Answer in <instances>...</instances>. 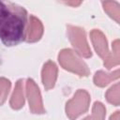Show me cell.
<instances>
[{
  "label": "cell",
  "mask_w": 120,
  "mask_h": 120,
  "mask_svg": "<svg viewBox=\"0 0 120 120\" xmlns=\"http://www.w3.org/2000/svg\"><path fill=\"white\" fill-rule=\"evenodd\" d=\"M28 14L26 9L10 1H0V40L7 47L25 40Z\"/></svg>",
  "instance_id": "obj_1"
},
{
  "label": "cell",
  "mask_w": 120,
  "mask_h": 120,
  "mask_svg": "<svg viewBox=\"0 0 120 120\" xmlns=\"http://www.w3.org/2000/svg\"><path fill=\"white\" fill-rule=\"evenodd\" d=\"M90 38L97 53L102 58L103 64L108 69L112 68V66H116L119 64V46H118L119 40L118 39L114 40L112 43L113 52L112 53L108 49L106 37L100 30L93 29L90 32Z\"/></svg>",
  "instance_id": "obj_2"
},
{
  "label": "cell",
  "mask_w": 120,
  "mask_h": 120,
  "mask_svg": "<svg viewBox=\"0 0 120 120\" xmlns=\"http://www.w3.org/2000/svg\"><path fill=\"white\" fill-rule=\"evenodd\" d=\"M58 61L66 70L78 74L81 77H87L90 70L87 65L70 49H64L58 54Z\"/></svg>",
  "instance_id": "obj_3"
},
{
  "label": "cell",
  "mask_w": 120,
  "mask_h": 120,
  "mask_svg": "<svg viewBox=\"0 0 120 120\" xmlns=\"http://www.w3.org/2000/svg\"><path fill=\"white\" fill-rule=\"evenodd\" d=\"M90 104V96L87 91L79 89L66 104V113L70 120H76L81 114L87 112Z\"/></svg>",
  "instance_id": "obj_4"
},
{
  "label": "cell",
  "mask_w": 120,
  "mask_h": 120,
  "mask_svg": "<svg viewBox=\"0 0 120 120\" xmlns=\"http://www.w3.org/2000/svg\"><path fill=\"white\" fill-rule=\"evenodd\" d=\"M67 32H68L69 41L73 46V48L75 49V52L82 57H85V58L91 57L92 52L86 41L84 30L81 27L68 25Z\"/></svg>",
  "instance_id": "obj_5"
},
{
  "label": "cell",
  "mask_w": 120,
  "mask_h": 120,
  "mask_svg": "<svg viewBox=\"0 0 120 120\" xmlns=\"http://www.w3.org/2000/svg\"><path fill=\"white\" fill-rule=\"evenodd\" d=\"M26 96L29 102V109L33 113H45L39 89L32 79H27L26 81Z\"/></svg>",
  "instance_id": "obj_6"
},
{
  "label": "cell",
  "mask_w": 120,
  "mask_h": 120,
  "mask_svg": "<svg viewBox=\"0 0 120 120\" xmlns=\"http://www.w3.org/2000/svg\"><path fill=\"white\" fill-rule=\"evenodd\" d=\"M43 35V25L41 22L35 16L30 15L28 19L25 41L27 42H37L38 41Z\"/></svg>",
  "instance_id": "obj_7"
},
{
  "label": "cell",
  "mask_w": 120,
  "mask_h": 120,
  "mask_svg": "<svg viewBox=\"0 0 120 120\" xmlns=\"http://www.w3.org/2000/svg\"><path fill=\"white\" fill-rule=\"evenodd\" d=\"M57 67L52 61L49 60L44 64L41 71V78L42 83L46 90H50L54 86L57 79Z\"/></svg>",
  "instance_id": "obj_8"
},
{
  "label": "cell",
  "mask_w": 120,
  "mask_h": 120,
  "mask_svg": "<svg viewBox=\"0 0 120 120\" xmlns=\"http://www.w3.org/2000/svg\"><path fill=\"white\" fill-rule=\"evenodd\" d=\"M10 107L14 110H20L24 105V97H23V86H22V80H19L16 84L13 91V94L11 96L10 101H9Z\"/></svg>",
  "instance_id": "obj_9"
},
{
  "label": "cell",
  "mask_w": 120,
  "mask_h": 120,
  "mask_svg": "<svg viewBox=\"0 0 120 120\" xmlns=\"http://www.w3.org/2000/svg\"><path fill=\"white\" fill-rule=\"evenodd\" d=\"M118 78H119V70L118 69H116L115 71H113L112 73H105L104 71L99 70L94 76V82L97 86L103 87V86L107 85L110 82H112V80H116Z\"/></svg>",
  "instance_id": "obj_10"
},
{
  "label": "cell",
  "mask_w": 120,
  "mask_h": 120,
  "mask_svg": "<svg viewBox=\"0 0 120 120\" xmlns=\"http://www.w3.org/2000/svg\"><path fill=\"white\" fill-rule=\"evenodd\" d=\"M102 6L105 12L111 18H112L117 23H119V16H120L119 4L115 1H103Z\"/></svg>",
  "instance_id": "obj_11"
},
{
  "label": "cell",
  "mask_w": 120,
  "mask_h": 120,
  "mask_svg": "<svg viewBox=\"0 0 120 120\" xmlns=\"http://www.w3.org/2000/svg\"><path fill=\"white\" fill-rule=\"evenodd\" d=\"M105 114H106V109L104 105L99 101H96L95 104L93 105L92 114L87 116L83 120H104Z\"/></svg>",
  "instance_id": "obj_12"
},
{
  "label": "cell",
  "mask_w": 120,
  "mask_h": 120,
  "mask_svg": "<svg viewBox=\"0 0 120 120\" xmlns=\"http://www.w3.org/2000/svg\"><path fill=\"white\" fill-rule=\"evenodd\" d=\"M10 86H11V82L9 80L1 77L0 78V106L4 104V102L6 101L8 92L10 90Z\"/></svg>",
  "instance_id": "obj_13"
},
{
  "label": "cell",
  "mask_w": 120,
  "mask_h": 120,
  "mask_svg": "<svg viewBox=\"0 0 120 120\" xmlns=\"http://www.w3.org/2000/svg\"><path fill=\"white\" fill-rule=\"evenodd\" d=\"M106 99L115 105L118 106L119 105V83H115L113 86H112L106 93Z\"/></svg>",
  "instance_id": "obj_14"
},
{
  "label": "cell",
  "mask_w": 120,
  "mask_h": 120,
  "mask_svg": "<svg viewBox=\"0 0 120 120\" xmlns=\"http://www.w3.org/2000/svg\"><path fill=\"white\" fill-rule=\"evenodd\" d=\"M110 120H119V111L115 112L112 115H111Z\"/></svg>",
  "instance_id": "obj_15"
},
{
  "label": "cell",
  "mask_w": 120,
  "mask_h": 120,
  "mask_svg": "<svg viewBox=\"0 0 120 120\" xmlns=\"http://www.w3.org/2000/svg\"><path fill=\"white\" fill-rule=\"evenodd\" d=\"M81 3H82V2H77V3H76V2H75V3H74V2H67L66 4H67V5H71V6H75V7H76V6H79Z\"/></svg>",
  "instance_id": "obj_16"
}]
</instances>
